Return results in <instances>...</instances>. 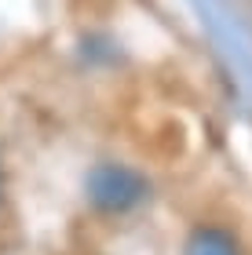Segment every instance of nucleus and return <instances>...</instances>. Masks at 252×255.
Returning a JSON list of instances; mask_svg holds the SVG:
<instances>
[{
    "label": "nucleus",
    "instance_id": "obj_1",
    "mask_svg": "<svg viewBox=\"0 0 252 255\" xmlns=\"http://www.w3.org/2000/svg\"><path fill=\"white\" fill-rule=\"evenodd\" d=\"M146 193H150V182L135 168L95 164L88 171V201L102 212H132L146 201Z\"/></svg>",
    "mask_w": 252,
    "mask_h": 255
},
{
    "label": "nucleus",
    "instance_id": "obj_2",
    "mask_svg": "<svg viewBox=\"0 0 252 255\" xmlns=\"http://www.w3.org/2000/svg\"><path fill=\"white\" fill-rule=\"evenodd\" d=\"M183 255H238V241L220 226H201L190 234Z\"/></svg>",
    "mask_w": 252,
    "mask_h": 255
}]
</instances>
